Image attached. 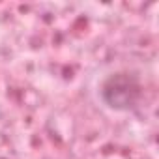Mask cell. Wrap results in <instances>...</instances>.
I'll return each mask as SVG.
<instances>
[{
    "mask_svg": "<svg viewBox=\"0 0 159 159\" xmlns=\"http://www.w3.org/2000/svg\"><path fill=\"white\" fill-rule=\"evenodd\" d=\"M103 99L109 107L112 109H129L137 103L139 94H140V86L137 83V79L127 75V73H118L112 75L109 81L103 84Z\"/></svg>",
    "mask_w": 159,
    "mask_h": 159,
    "instance_id": "6da1fadb",
    "label": "cell"
}]
</instances>
